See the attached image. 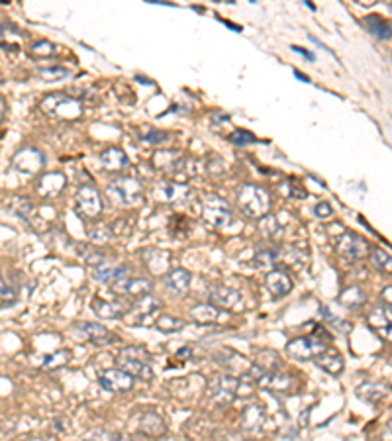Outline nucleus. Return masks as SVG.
Instances as JSON below:
<instances>
[{
	"mask_svg": "<svg viewBox=\"0 0 392 441\" xmlns=\"http://www.w3.org/2000/svg\"><path fill=\"white\" fill-rule=\"evenodd\" d=\"M237 206L247 218H263L271 208V194L257 185H244L237 192Z\"/></svg>",
	"mask_w": 392,
	"mask_h": 441,
	"instance_id": "nucleus-1",
	"label": "nucleus"
},
{
	"mask_svg": "<svg viewBox=\"0 0 392 441\" xmlns=\"http://www.w3.org/2000/svg\"><path fill=\"white\" fill-rule=\"evenodd\" d=\"M106 196L116 206H137L144 201V189L134 177H118L108 185Z\"/></svg>",
	"mask_w": 392,
	"mask_h": 441,
	"instance_id": "nucleus-2",
	"label": "nucleus"
},
{
	"mask_svg": "<svg viewBox=\"0 0 392 441\" xmlns=\"http://www.w3.org/2000/svg\"><path fill=\"white\" fill-rule=\"evenodd\" d=\"M118 367L134 375L137 379L151 381L153 369L149 367V355L141 347H124L118 353Z\"/></svg>",
	"mask_w": 392,
	"mask_h": 441,
	"instance_id": "nucleus-3",
	"label": "nucleus"
},
{
	"mask_svg": "<svg viewBox=\"0 0 392 441\" xmlns=\"http://www.w3.org/2000/svg\"><path fill=\"white\" fill-rule=\"evenodd\" d=\"M39 108L55 118H65V120H73L83 114V106L77 99L67 96L63 92H51L43 101L39 102Z\"/></svg>",
	"mask_w": 392,
	"mask_h": 441,
	"instance_id": "nucleus-4",
	"label": "nucleus"
},
{
	"mask_svg": "<svg viewBox=\"0 0 392 441\" xmlns=\"http://www.w3.org/2000/svg\"><path fill=\"white\" fill-rule=\"evenodd\" d=\"M202 220H204L208 228L220 230V228H224V226H227L232 222V208H230V204L224 198L210 194L202 202Z\"/></svg>",
	"mask_w": 392,
	"mask_h": 441,
	"instance_id": "nucleus-5",
	"label": "nucleus"
},
{
	"mask_svg": "<svg viewBox=\"0 0 392 441\" xmlns=\"http://www.w3.org/2000/svg\"><path fill=\"white\" fill-rule=\"evenodd\" d=\"M237 391H239V381L230 375H220V377H214L210 384H208V394L212 402H216L218 406H227L235 400L237 396Z\"/></svg>",
	"mask_w": 392,
	"mask_h": 441,
	"instance_id": "nucleus-6",
	"label": "nucleus"
},
{
	"mask_svg": "<svg viewBox=\"0 0 392 441\" xmlns=\"http://www.w3.org/2000/svg\"><path fill=\"white\" fill-rule=\"evenodd\" d=\"M75 210H77L78 216L88 218V220H94L100 216L102 198H100V192L92 185H83L78 189L77 196H75Z\"/></svg>",
	"mask_w": 392,
	"mask_h": 441,
	"instance_id": "nucleus-7",
	"label": "nucleus"
},
{
	"mask_svg": "<svg viewBox=\"0 0 392 441\" xmlns=\"http://www.w3.org/2000/svg\"><path fill=\"white\" fill-rule=\"evenodd\" d=\"M328 345L318 338H296L286 345V355L294 361H314Z\"/></svg>",
	"mask_w": 392,
	"mask_h": 441,
	"instance_id": "nucleus-8",
	"label": "nucleus"
},
{
	"mask_svg": "<svg viewBox=\"0 0 392 441\" xmlns=\"http://www.w3.org/2000/svg\"><path fill=\"white\" fill-rule=\"evenodd\" d=\"M333 245H335V251L347 259H361L369 253L367 241L347 230H343L340 236L333 238Z\"/></svg>",
	"mask_w": 392,
	"mask_h": 441,
	"instance_id": "nucleus-9",
	"label": "nucleus"
},
{
	"mask_svg": "<svg viewBox=\"0 0 392 441\" xmlns=\"http://www.w3.org/2000/svg\"><path fill=\"white\" fill-rule=\"evenodd\" d=\"M98 382H100V386L104 391L124 394V392H130L134 389V375L124 371L122 367L106 369V371H102L98 375Z\"/></svg>",
	"mask_w": 392,
	"mask_h": 441,
	"instance_id": "nucleus-10",
	"label": "nucleus"
},
{
	"mask_svg": "<svg viewBox=\"0 0 392 441\" xmlns=\"http://www.w3.org/2000/svg\"><path fill=\"white\" fill-rule=\"evenodd\" d=\"M159 310H161V301L151 294H144V296L136 298L134 306H132V314H134L132 324H136V326H151L153 324L155 326V314Z\"/></svg>",
	"mask_w": 392,
	"mask_h": 441,
	"instance_id": "nucleus-11",
	"label": "nucleus"
},
{
	"mask_svg": "<svg viewBox=\"0 0 392 441\" xmlns=\"http://www.w3.org/2000/svg\"><path fill=\"white\" fill-rule=\"evenodd\" d=\"M367 324L379 338L392 343V304H382L367 316Z\"/></svg>",
	"mask_w": 392,
	"mask_h": 441,
	"instance_id": "nucleus-12",
	"label": "nucleus"
},
{
	"mask_svg": "<svg viewBox=\"0 0 392 441\" xmlns=\"http://www.w3.org/2000/svg\"><path fill=\"white\" fill-rule=\"evenodd\" d=\"M12 165L14 169L22 173V175H38L39 171L43 169L46 165V159H43V153L39 150H34V147H26V150L18 151L12 159Z\"/></svg>",
	"mask_w": 392,
	"mask_h": 441,
	"instance_id": "nucleus-13",
	"label": "nucleus"
},
{
	"mask_svg": "<svg viewBox=\"0 0 392 441\" xmlns=\"http://www.w3.org/2000/svg\"><path fill=\"white\" fill-rule=\"evenodd\" d=\"M151 196L157 204H178V202H185L188 198V189L183 182L167 181L157 185L151 192Z\"/></svg>",
	"mask_w": 392,
	"mask_h": 441,
	"instance_id": "nucleus-14",
	"label": "nucleus"
},
{
	"mask_svg": "<svg viewBox=\"0 0 392 441\" xmlns=\"http://www.w3.org/2000/svg\"><path fill=\"white\" fill-rule=\"evenodd\" d=\"M141 261H144L147 271L151 273V275H155V277L167 275L169 267H171L169 253L163 250H157V247H149V250L141 251Z\"/></svg>",
	"mask_w": 392,
	"mask_h": 441,
	"instance_id": "nucleus-15",
	"label": "nucleus"
},
{
	"mask_svg": "<svg viewBox=\"0 0 392 441\" xmlns=\"http://www.w3.org/2000/svg\"><path fill=\"white\" fill-rule=\"evenodd\" d=\"M75 328L88 341H92L94 345H110V343L118 341V335H114L112 331L106 330L104 326H100L97 321H78V324H75Z\"/></svg>",
	"mask_w": 392,
	"mask_h": 441,
	"instance_id": "nucleus-16",
	"label": "nucleus"
},
{
	"mask_svg": "<svg viewBox=\"0 0 392 441\" xmlns=\"http://www.w3.org/2000/svg\"><path fill=\"white\" fill-rule=\"evenodd\" d=\"M241 301V294L230 287L224 284H214L210 292H208V302H212L214 306L222 308V310H232Z\"/></svg>",
	"mask_w": 392,
	"mask_h": 441,
	"instance_id": "nucleus-17",
	"label": "nucleus"
},
{
	"mask_svg": "<svg viewBox=\"0 0 392 441\" xmlns=\"http://www.w3.org/2000/svg\"><path fill=\"white\" fill-rule=\"evenodd\" d=\"M112 291L118 292V294H127V296L139 298V296L153 291V282L147 281V279H127V277H124L120 281L112 282Z\"/></svg>",
	"mask_w": 392,
	"mask_h": 441,
	"instance_id": "nucleus-18",
	"label": "nucleus"
},
{
	"mask_svg": "<svg viewBox=\"0 0 392 441\" xmlns=\"http://www.w3.org/2000/svg\"><path fill=\"white\" fill-rule=\"evenodd\" d=\"M65 175L63 173H43L39 175L38 181V194L41 198H53L59 196L61 191L65 189Z\"/></svg>",
	"mask_w": 392,
	"mask_h": 441,
	"instance_id": "nucleus-19",
	"label": "nucleus"
},
{
	"mask_svg": "<svg viewBox=\"0 0 392 441\" xmlns=\"http://www.w3.org/2000/svg\"><path fill=\"white\" fill-rule=\"evenodd\" d=\"M214 361L218 365H222L227 369V373H232V375H237V373H244L251 369V365H247L245 361V357H241L239 353H235L234 349H222L214 353Z\"/></svg>",
	"mask_w": 392,
	"mask_h": 441,
	"instance_id": "nucleus-20",
	"label": "nucleus"
},
{
	"mask_svg": "<svg viewBox=\"0 0 392 441\" xmlns=\"http://www.w3.org/2000/svg\"><path fill=\"white\" fill-rule=\"evenodd\" d=\"M90 308L102 320H118L126 314V306L120 301H102V298H94L90 302Z\"/></svg>",
	"mask_w": 392,
	"mask_h": 441,
	"instance_id": "nucleus-21",
	"label": "nucleus"
},
{
	"mask_svg": "<svg viewBox=\"0 0 392 441\" xmlns=\"http://www.w3.org/2000/svg\"><path fill=\"white\" fill-rule=\"evenodd\" d=\"M259 386H263L267 391H274V392H286L293 389L294 384V379L290 375H283V373L279 371H273V373H267L265 371L259 379Z\"/></svg>",
	"mask_w": 392,
	"mask_h": 441,
	"instance_id": "nucleus-22",
	"label": "nucleus"
},
{
	"mask_svg": "<svg viewBox=\"0 0 392 441\" xmlns=\"http://www.w3.org/2000/svg\"><path fill=\"white\" fill-rule=\"evenodd\" d=\"M137 431L144 433V435H149V438H159L167 431L165 420L155 412H146V414H141V418L137 421Z\"/></svg>",
	"mask_w": 392,
	"mask_h": 441,
	"instance_id": "nucleus-23",
	"label": "nucleus"
},
{
	"mask_svg": "<svg viewBox=\"0 0 392 441\" xmlns=\"http://www.w3.org/2000/svg\"><path fill=\"white\" fill-rule=\"evenodd\" d=\"M314 363H316L322 371H326L328 375H333V377H337V375L343 371V367H345L342 355L335 349H332V347H326V349L314 359Z\"/></svg>",
	"mask_w": 392,
	"mask_h": 441,
	"instance_id": "nucleus-24",
	"label": "nucleus"
},
{
	"mask_svg": "<svg viewBox=\"0 0 392 441\" xmlns=\"http://www.w3.org/2000/svg\"><path fill=\"white\" fill-rule=\"evenodd\" d=\"M265 284H267V289H269L271 294L276 296V298L286 296L288 292L293 291V281H290V277L283 271L267 273V277H265Z\"/></svg>",
	"mask_w": 392,
	"mask_h": 441,
	"instance_id": "nucleus-25",
	"label": "nucleus"
},
{
	"mask_svg": "<svg viewBox=\"0 0 392 441\" xmlns=\"http://www.w3.org/2000/svg\"><path fill=\"white\" fill-rule=\"evenodd\" d=\"M190 281H192V275L186 271V269H183V267L171 269L165 275L167 289L171 292H175V294H185L190 289Z\"/></svg>",
	"mask_w": 392,
	"mask_h": 441,
	"instance_id": "nucleus-26",
	"label": "nucleus"
},
{
	"mask_svg": "<svg viewBox=\"0 0 392 441\" xmlns=\"http://www.w3.org/2000/svg\"><path fill=\"white\" fill-rule=\"evenodd\" d=\"M100 165L108 173H118V171H122L127 165L126 153L118 150V147H108V150L100 153Z\"/></svg>",
	"mask_w": 392,
	"mask_h": 441,
	"instance_id": "nucleus-27",
	"label": "nucleus"
},
{
	"mask_svg": "<svg viewBox=\"0 0 392 441\" xmlns=\"http://www.w3.org/2000/svg\"><path fill=\"white\" fill-rule=\"evenodd\" d=\"M265 424V408L261 404H249L241 412V428L245 431H257Z\"/></svg>",
	"mask_w": 392,
	"mask_h": 441,
	"instance_id": "nucleus-28",
	"label": "nucleus"
},
{
	"mask_svg": "<svg viewBox=\"0 0 392 441\" xmlns=\"http://www.w3.org/2000/svg\"><path fill=\"white\" fill-rule=\"evenodd\" d=\"M196 173H198V161L188 159V157H178L173 165V169H171L173 179H176L178 182L192 179Z\"/></svg>",
	"mask_w": 392,
	"mask_h": 441,
	"instance_id": "nucleus-29",
	"label": "nucleus"
},
{
	"mask_svg": "<svg viewBox=\"0 0 392 441\" xmlns=\"http://www.w3.org/2000/svg\"><path fill=\"white\" fill-rule=\"evenodd\" d=\"M365 302H367V294H365V291H363L361 287H357V284L345 289V291L340 294V304L345 306L347 310H357V308H361Z\"/></svg>",
	"mask_w": 392,
	"mask_h": 441,
	"instance_id": "nucleus-30",
	"label": "nucleus"
},
{
	"mask_svg": "<svg viewBox=\"0 0 392 441\" xmlns=\"http://www.w3.org/2000/svg\"><path fill=\"white\" fill-rule=\"evenodd\" d=\"M127 267H108V265H98L92 269V279L98 282H116L120 279L127 277Z\"/></svg>",
	"mask_w": 392,
	"mask_h": 441,
	"instance_id": "nucleus-31",
	"label": "nucleus"
},
{
	"mask_svg": "<svg viewBox=\"0 0 392 441\" xmlns=\"http://www.w3.org/2000/svg\"><path fill=\"white\" fill-rule=\"evenodd\" d=\"M255 365L259 367V369H263L267 373H273V371H281V367H283V363H281V357H279V353L273 349H261L257 355H255Z\"/></svg>",
	"mask_w": 392,
	"mask_h": 441,
	"instance_id": "nucleus-32",
	"label": "nucleus"
},
{
	"mask_svg": "<svg viewBox=\"0 0 392 441\" xmlns=\"http://www.w3.org/2000/svg\"><path fill=\"white\" fill-rule=\"evenodd\" d=\"M365 26L379 40H388V38H392V26L386 20H382L381 16H377V14L367 16L365 18Z\"/></svg>",
	"mask_w": 392,
	"mask_h": 441,
	"instance_id": "nucleus-33",
	"label": "nucleus"
},
{
	"mask_svg": "<svg viewBox=\"0 0 392 441\" xmlns=\"http://www.w3.org/2000/svg\"><path fill=\"white\" fill-rule=\"evenodd\" d=\"M218 316H220V308L214 306L212 302L198 304L195 308H190V318L198 324H212V321L218 320Z\"/></svg>",
	"mask_w": 392,
	"mask_h": 441,
	"instance_id": "nucleus-34",
	"label": "nucleus"
},
{
	"mask_svg": "<svg viewBox=\"0 0 392 441\" xmlns=\"http://www.w3.org/2000/svg\"><path fill=\"white\" fill-rule=\"evenodd\" d=\"M71 359H73L71 351L59 349L55 351V353H49L46 357H41L39 367H41V369H61V367H65Z\"/></svg>",
	"mask_w": 392,
	"mask_h": 441,
	"instance_id": "nucleus-35",
	"label": "nucleus"
},
{
	"mask_svg": "<svg viewBox=\"0 0 392 441\" xmlns=\"http://www.w3.org/2000/svg\"><path fill=\"white\" fill-rule=\"evenodd\" d=\"M186 321L181 320V318H175L171 314H161L155 321V328L161 333H176V331L185 330Z\"/></svg>",
	"mask_w": 392,
	"mask_h": 441,
	"instance_id": "nucleus-36",
	"label": "nucleus"
},
{
	"mask_svg": "<svg viewBox=\"0 0 392 441\" xmlns=\"http://www.w3.org/2000/svg\"><path fill=\"white\" fill-rule=\"evenodd\" d=\"M386 394V389L382 384H374V382H365L357 389V396L367 402H379L384 398Z\"/></svg>",
	"mask_w": 392,
	"mask_h": 441,
	"instance_id": "nucleus-37",
	"label": "nucleus"
},
{
	"mask_svg": "<svg viewBox=\"0 0 392 441\" xmlns=\"http://www.w3.org/2000/svg\"><path fill=\"white\" fill-rule=\"evenodd\" d=\"M259 230H261V233H263L267 240H276L283 233L281 224L273 216H263V220L259 222Z\"/></svg>",
	"mask_w": 392,
	"mask_h": 441,
	"instance_id": "nucleus-38",
	"label": "nucleus"
},
{
	"mask_svg": "<svg viewBox=\"0 0 392 441\" xmlns=\"http://www.w3.org/2000/svg\"><path fill=\"white\" fill-rule=\"evenodd\" d=\"M276 259H279V251L276 250L257 251L253 257V265L257 269H269V267H273L276 263Z\"/></svg>",
	"mask_w": 392,
	"mask_h": 441,
	"instance_id": "nucleus-39",
	"label": "nucleus"
},
{
	"mask_svg": "<svg viewBox=\"0 0 392 441\" xmlns=\"http://www.w3.org/2000/svg\"><path fill=\"white\" fill-rule=\"evenodd\" d=\"M175 155V151H157L155 155H153V159H151V163H153V167H157V169L171 171L173 169V165L176 163V159H178Z\"/></svg>",
	"mask_w": 392,
	"mask_h": 441,
	"instance_id": "nucleus-40",
	"label": "nucleus"
},
{
	"mask_svg": "<svg viewBox=\"0 0 392 441\" xmlns=\"http://www.w3.org/2000/svg\"><path fill=\"white\" fill-rule=\"evenodd\" d=\"M38 77L43 80H63L71 77V71L65 67H41L38 69Z\"/></svg>",
	"mask_w": 392,
	"mask_h": 441,
	"instance_id": "nucleus-41",
	"label": "nucleus"
},
{
	"mask_svg": "<svg viewBox=\"0 0 392 441\" xmlns=\"http://www.w3.org/2000/svg\"><path fill=\"white\" fill-rule=\"evenodd\" d=\"M78 255H80V259L85 261L88 267H92V269L104 263V255H102L100 251L90 250V247H85V245H78Z\"/></svg>",
	"mask_w": 392,
	"mask_h": 441,
	"instance_id": "nucleus-42",
	"label": "nucleus"
},
{
	"mask_svg": "<svg viewBox=\"0 0 392 441\" xmlns=\"http://www.w3.org/2000/svg\"><path fill=\"white\" fill-rule=\"evenodd\" d=\"M371 259L379 271L392 273V257L384 250H372Z\"/></svg>",
	"mask_w": 392,
	"mask_h": 441,
	"instance_id": "nucleus-43",
	"label": "nucleus"
},
{
	"mask_svg": "<svg viewBox=\"0 0 392 441\" xmlns=\"http://www.w3.org/2000/svg\"><path fill=\"white\" fill-rule=\"evenodd\" d=\"M57 53V48L53 45V43H49V41H39L36 43L34 48H31V55L34 57H39V59H49V57H53Z\"/></svg>",
	"mask_w": 392,
	"mask_h": 441,
	"instance_id": "nucleus-44",
	"label": "nucleus"
},
{
	"mask_svg": "<svg viewBox=\"0 0 392 441\" xmlns=\"http://www.w3.org/2000/svg\"><path fill=\"white\" fill-rule=\"evenodd\" d=\"M2 308L6 310V308H12L14 304H16V292L12 287H8V282L2 281Z\"/></svg>",
	"mask_w": 392,
	"mask_h": 441,
	"instance_id": "nucleus-45",
	"label": "nucleus"
},
{
	"mask_svg": "<svg viewBox=\"0 0 392 441\" xmlns=\"http://www.w3.org/2000/svg\"><path fill=\"white\" fill-rule=\"evenodd\" d=\"M230 141H234L235 145H247V143H255L257 138H255L251 131L245 130H235L232 136H230Z\"/></svg>",
	"mask_w": 392,
	"mask_h": 441,
	"instance_id": "nucleus-46",
	"label": "nucleus"
},
{
	"mask_svg": "<svg viewBox=\"0 0 392 441\" xmlns=\"http://www.w3.org/2000/svg\"><path fill=\"white\" fill-rule=\"evenodd\" d=\"M167 140V133L165 131H159V130H149L147 133L141 136V141L147 143V145H159V143H163Z\"/></svg>",
	"mask_w": 392,
	"mask_h": 441,
	"instance_id": "nucleus-47",
	"label": "nucleus"
},
{
	"mask_svg": "<svg viewBox=\"0 0 392 441\" xmlns=\"http://www.w3.org/2000/svg\"><path fill=\"white\" fill-rule=\"evenodd\" d=\"M314 214H316V218L326 220V218H330V216L333 214V208L328 204V202H318V204L314 206Z\"/></svg>",
	"mask_w": 392,
	"mask_h": 441,
	"instance_id": "nucleus-48",
	"label": "nucleus"
},
{
	"mask_svg": "<svg viewBox=\"0 0 392 441\" xmlns=\"http://www.w3.org/2000/svg\"><path fill=\"white\" fill-rule=\"evenodd\" d=\"M110 240V231L106 228H98V230L90 231V241L94 243H106Z\"/></svg>",
	"mask_w": 392,
	"mask_h": 441,
	"instance_id": "nucleus-49",
	"label": "nucleus"
},
{
	"mask_svg": "<svg viewBox=\"0 0 392 441\" xmlns=\"http://www.w3.org/2000/svg\"><path fill=\"white\" fill-rule=\"evenodd\" d=\"M382 301L386 302V304H392V287H386L384 291H382Z\"/></svg>",
	"mask_w": 392,
	"mask_h": 441,
	"instance_id": "nucleus-50",
	"label": "nucleus"
},
{
	"mask_svg": "<svg viewBox=\"0 0 392 441\" xmlns=\"http://www.w3.org/2000/svg\"><path fill=\"white\" fill-rule=\"evenodd\" d=\"M293 50H294V51H298V53H302L304 57H308V59H310V61L316 59V57H314V53H310V51H306V50H300L298 45H293Z\"/></svg>",
	"mask_w": 392,
	"mask_h": 441,
	"instance_id": "nucleus-51",
	"label": "nucleus"
},
{
	"mask_svg": "<svg viewBox=\"0 0 392 441\" xmlns=\"http://www.w3.org/2000/svg\"><path fill=\"white\" fill-rule=\"evenodd\" d=\"M190 355V347H185V349H181L176 353V357H188Z\"/></svg>",
	"mask_w": 392,
	"mask_h": 441,
	"instance_id": "nucleus-52",
	"label": "nucleus"
},
{
	"mask_svg": "<svg viewBox=\"0 0 392 441\" xmlns=\"http://www.w3.org/2000/svg\"><path fill=\"white\" fill-rule=\"evenodd\" d=\"M355 2H359V4H363V6H371V4H374L377 0H355Z\"/></svg>",
	"mask_w": 392,
	"mask_h": 441,
	"instance_id": "nucleus-53",
	"label": "nucleus"
},
{
	"mask_svg": "<svg viewBox=\"0 0 392 441\" xmlns=\"http://www.w3.org/2000/svg\"><path fill=\"white\" fill-rule=\"evenodd\" d=\"M2 120H6V101L2 99Z\"/></svg>",
	"mask_w": 392,
	"mask_h": 441,
	"instance_id": "nucleus-54",
	"label": "nucleus"
},
{
	"mask_svg": "<svg viewBox=\"0 0 392 441\" xmlns=\"http://www.w3.org/2000/svg\"><path fill=\"white\" fill-rule=\"evenodd\" d=\"M384 433H386V435H391V438H392V420L388 421V426H386V430H384Z\"/></svg>",
	"mask_w": 392,
	"mask_h": 441,
	"instance_id": "nucleus-55",
	"label": "nucleus"
}]
</instances>
